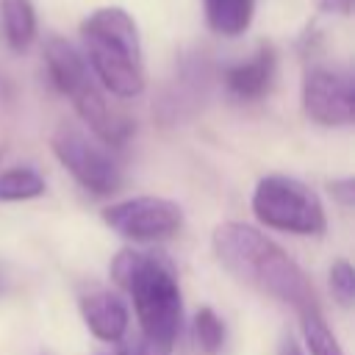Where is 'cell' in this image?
<instances>
[{
	"instance_id": "obj_10",
	"label": "cell",
	"mask_w": 355,
	"mask_h": 355,
	"mask_svg": "<svg viewBox=\"0 0 355 355\" xmlns=\"http://www.w3.org/2000/svg\"><path fill=\"white\" fill-rule=\"evenodd\" d=\"M277 72V55L272 44H258L255 53L244 61L230 64L222 69V86L225 92L239 103H255L269 94Z\"/></svg>"
},
{
	"instance_id": "obj_17",
	"label": "cell",
	"mask_w": 355,
	"mask_h": 355,
	"mask_svg": "<svg viewBox=\"0 0 355 355\" xmlns=\"http://www.w3.org/2000/svg\"><path fill=\"white\" fill-rule=\"evenodd\" d=\"M330 291L338 300V305H344V308L352 305V300H355V269H352L349 261L336 258L330 263Z\"/></svg>"
},
{
	"instance_id": "obj_6",
	"label": "cell",
	"mask_w": 355,
	"mask_h": 355,
	"mask_svg": "<svg viewBox=\"0 0 355 355\" xmlns=\"http://www.w3.org/2000/svg\"><path fill=\"white\" fill-rule=\"evenodd\" d=\"M53 155L58 164L92 194L105 197L114 194L122 186V169L114 161V155L103 147V141H94L78 128L61 125L50 139Z\"/></svg>"
},
{
	"instance_id": "obj_12",
	"label": "cell",
	"mask_w": 355,
	"mask_h": 355,
	"mask_svg": "<svg viewBox=\"0 0 355 355\" xmlns=\"http://www.w3.org/2000/svg\"><path fill=\"white\" fill-rule=\"evenodd\" d=\"M3 39L14 53H22L36 39V8L31 0H0Z\"/></svg>"
},
{
	"instance_id": "obj_5",
	"label": "cell",
	"mask_w": 355,
	"mask_h": 355,
	"mask_svg": "<svg viewBox=\"0 0 355 355\" xmlns=\"http://www.w3.org/2000/svg\"><path fill=\"white\" fill-rule=\"evenodd\" d=\"M252 214L261 225L294 236H319L327 227L319 194L297 178L266 175L252 191Z\"/></svg>"
},
{
	"instance_id": "obj_18",
	"label": "cell",
	"mask_w": 355,
	"mask_h": 355,
	"mask_svg": "<svg viewBox=\"0 0 355 355\" xmlns=\"http://www.w3.org/2000/svg\"><path fill=\"white\" fill-rule=\"evenodd\" d=\"M330 194H333L344 208H349V205L355 202V180H352V178L333 180V183H330Z\"/></svg>"
},
{
	"instance_id": "obj_4",
	"label": "cell",
	"mask_w": 355,
	"mask_h": 355,
	"mask_svg": "<svg viewBox=\"0 0 355 355\" xmlns=\"http://www.w3.org/2000/svg\"><path fill=\"white\" fill-rule=\"evenodd\" d=\"M44 67H47L53 86L64 97H69L72 108L89 125V130L94 133L97 141H103L108 147H119L128 141V136L133 133V122L108 103L103 86L97 83V78L92 75L89 64H86V58L67 39L53 36L44 42Z\"/></svg>"
},
{
	"instance_id": "obj_16",
	"label": "cell",
	"mask_w": 355,
	"mask_h": 355,
	"mask_svg": "<svg viewBox=\"0 0 355 355\" xmlns=\"http://www.w3.org/2000/svg\"><path fill=\"white\" fill-rule=\"evenodd\" d=\"M194 341L200 352L219 355L225 347V322L216 316L214 308H200L194 316Z\"/></svg>"
},
{
	"instance_id": "obj_15",
	"label": "cell",
	"mask_w": 355,
	"mask_h": 355,
	"mask_svg": "<svg viewBox=\"0 0 355 355\" xmlns=\"http://www.w3.org/2000/svg\"><path fill=\"white\" fill-rule=\"evenodd\" d=\"M300 322H302V338H305L311 355H344L341 344L336 341V336L327 327L319 308H311V311L300 313Z\"/></svg>"
},
{
	"instance_id": "obj_9",
	"label": "cell",
	"mask_w": 355,
	"mask_h": 355,
	"mask_svg": "<svg viewBox=\"0 0 355 355\" xmlns=\"http://www.w3.org/2000/svg\"><path fill=\"white\" fill-rule=\"evenodd\" d=\"M211 80H214V72H211L208 58L202 53H191L189 58L180 61L178 75L172 78L169 89L164 92L161 105H158V114L166 122L191 116L202 105V100L208 97Z\"/></svg>"
},
{
	"instance_id": "obj_14",
	"label": "cell",
	"mask_w": 355,
	"mask_h": 355,
	"mask_svg": "<svg viewBox=\"0 0 355 355\" xmlns=\"http://www.w3.org/2000/svg\"><path fill=\"white\" fill-rule=\"evenodd\" d=\"M47 189L44 178L31 166H14L0 175V202H22L42 197Z\"/></svg>"
},
{
	"instance_id": "obj_20",
	"label": "cell",
	"mask_w": 355,
	"mask_h": 355,
	"mask_svg": "<svg viewBox=\"0 0 355 355\" xmlns=\"http://www.w3.org/2000/svg\"><path fill=\"white\" fill-rule=\"evenodd\" d=\"M277 355H305V352H302V347L288 336V338H283V344H280V352H277Z\"/></svg>"
},
{
	"instance_id": "obj_2",
	"label": "cell",
	"mask_w": 355,
	"mask_h": 355,
	"mask_svg": "<svg viewBox=\"0 0 355 355\" xmlns=\"http://www.w3.org/2000/svg\"><path fill=\"white\" fill-rule=\"evenodd\" d=\"M111 277L133 300L139 336L172 352L183 322V300L169 255L161 250H122L111 261Z\"/></svg>"
},
{
	"instance_id": "obj_3",
	"label": "cell",
	"mask_w": 355,
	"mask_h": 355,
	"mask_svg": "<svg viewBox=\"0 0 355 355\" xmlns=\"http://www.w3.org/2000/svg\"><path fill=\"white\" fill-rule=\"evenodd\" d=\"M83 58L103 86L114 97L130 100L144 92V58L139 28L133 17L119 6H103L80 22Z\"/></svg>"
},
{
	"instance_id": "obj_1",
	"label": "cell",
	"mask_w": 355,
	"mask_h": 355,
	"mask_svg": "<svg viewBox=\"0 0 355 355\" xmlns=\"http://www.w3.org/2000/svg\"><path fill=\"white\" fill-rule=\"evenodd\" d=\"M211 244L222 269H227L239 283L283 305H291L297 313L319 308L308 275L258 227L244 222H222L216 225Z\"/></svg>"
},
{
	"instance_id": "obj_19",
	"label": "cell",
	"mask_w": 355,
	"mask_h": 355,
	"mask_svg": "<svg viewBox=\"0 0 355 355\" xmlns=\"http://www.w3.org/2000/svg\"><path fill=\"white\" fill-rule=\"evenodd\" d=\"M319 6L324 11H336V14H347L352 8V0H319Z\"/></svg>"
},
{
	"instance_id": "obj_11",
	"label": "cell",
	"mask_w": 355,
	"mask_h": 355,
	"mask_svg": "<svg viewBox=\"0 0 355 355\" xmlns=\"http://www.w3.org/2000/svg\"><path fill=\"white\" fill-rule=\"evenodd\" d=\"M80 305V316L86 322V327L92 330V336H97L105 344H116L125 338L130 316H128V305L108 288H89L80 294L78 300Z\"/></svg>"
},
{
	"instance_id": "obj_8",
	"label": "cell",
	"mask_w": 355,
	"mask_h": 355,
	"mask_svg": "<svg viewBox=\"0 0 355 355\" xmlns=\"http://www.w3.org/2000/svg\"><path fill=\"white\" fill-rule=\"evenodd\" d=\"M302 111L311 122L341 128L352 122L355 92L347 72L330 67H311L302 78Z\"/></svg>"
},
{
	"instance_id": "obj_7",
	"label": "cell",
	"mask_w": 355,
	"mask_h": 355,
	"mask_svg": "<svg viewBox=\"0 0 355 355\" xmlns=\"http://www.w3.org/2000/svg\"><path fill=\"white\" fill-rule=\"evenodd\" d=\"M103 222L130 241H161L180 230L183 211L175 200L141 194L122 202H111L103 211Z\"/></svg>"
},
{
	"instance_id": "obj_13",
	"label": "cell",
	"mask_w": 355,
	"mask_h": 355,
	"mask_svg": "<svg viewBox=\"0 0 355 355\" xmlns=\"http://www.w3.org/2000/svg\"><path fill=\"white\" fill-rule=\"evenodd\" d=\"M205 25L219 36H241L255 14V0H202Z\"/></svg>"
}]
</instances>
